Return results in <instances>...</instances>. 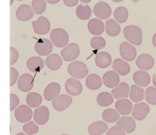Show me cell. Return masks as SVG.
Segmentation results:
<instances>
[{
  "mask_svg": "<svg viewBox=\"0 0 156 135\" xmlns=\"http://www.w3.org/2000/svg\"><path fill=\"white\" fill-rule=\"evenodd\" d=\"M80 1L82 2L87 4V3H89L90 2H91V0H80Z\"/></svg>",
  "mask_w": 156,
  "mask_h": 135,
  "instance_id": "cell-49",
  "label": "cell"
},
{
  "mask_svg": "<svg viewBox=\"0 0 156 135\" xmlns=\"http://www.w3.org/2000/svg\"><path fill=\"white\" fill-rule=\"evenodd\" d=\"M24 132L27 135H34L39 131L37 124L34 122H28L24 124L22 127Z\"/></svg>",
  "mask_w": 156,
  "mask_h": 135,
  "instance_id": "cell-40",
  "label": "cell"
},
{
  "mask_svg": "<svg viewBox=\"0 0 156 135\" xmlns=\"http://www.w3.org/2000/svg\"><path fill=\"white\" fill-rule=\"evenodd\" d=\"M95 64L98 67L101 69H105L109 67L112 63L111 56L105 51H101L95 57Z\"/></svg>",
  "mask_w": 156,
  "mask_h": 135,
  "instance_id": "cell-27",
  "label": "cell"
},
{
  "mask_svg": "<svg viewBox=\"0 0 156 135\" xmlns=\"http://www.w3.org/2000/svg\"><path fill=\"white\" fill-rule=\"evenodd\" d=\"M13 2H14V0H10V5H12V3H13Z\"/></svg>",
  "mask_w": 156,
  "mask_h": 135,
  "instance_id": "cell-52",
  "label": "cell"
},
{
  "mask_svg": "<svg viewBox=\"0 0 156 135\" xmlns=\"http://www.w3.org/2000/svg\"><path fill=\"white\" fill-rule=\"evenodd\" d=\"M115 108L120 113V115L126 116L132 112L133 106L131 101H129V99H120L116 102Z\"/></svg>",
  "mask_w": 156,
  "mask_h": 135,
  "instance_id": "cell-19",
  "label": "cell"
},
{
  "mask_svg": "<svg viewBox=\"0 0 156 135\" xmlns=\"http://www.w3.org/2000/svg\"><path fill=\"white\" fill-rule=\"evenodd\" d=\"M49 4H51V5H55V4H57L60 0H46Z\"/></svg>",
  "mask_w": 156,
  "mask_h": 135,
  "instance_id": "cell-46",
  "label": "cell"
},
{
  "mask_svg": "<svg viewBox=\"0 0 156 135\" xmlns=\"http://www.w3.org/2000/svg\"><path fill=\"white\" fill-rule=\"evenodd\" d=\"M117 126L121 128L126 133L130 134L133 133L136 129V122L133 118L129 117V116H124L120 118V120L117 123Z\"/></svg>",
  "mask_w": 156,
  "mask_h": 135,
  "instance_id": "cell-22",
  "label": "cell"
},
{
  "mask_svg": "<svg viewBox=\"0 0 156 135\" xmlns=\"http://www.w3.org/2000/svg\"><path fill=\"white\" fill-rule=\"evenodd\" d=\"M20 103V100L18 96L14 93L10 94V111H14L18 108Z\"/></svg>",
  "mask_w": 156,
  "mask_h": 135,
  "instance_id": "cell-41",
  "label": "cell"
},
{
  "mask_svg": "<svg viewBox=\"0 0 156 135\" xmlns=\"http://www.w3.org/2000/svg\"><path fill=\"white\" fill-rule=\"evenodd\" d=\"M102 83H103V80L101 79L98 75L95 74V73L88 75L85 80V85H86L87 88L91 90L98 89L101 87Z\"/></svg>",
  "mask_w": 156,
  "mask_h": 135,
  "instance_id": "cell-29",
  "label": "cell"
},
{
  "mask_svg": "<svg viewBox=\"0 0 156 135\" xmlns=\"http://www.w3.org/2000/svg\"><path fill=\"white\" fill-rule=\"evenodd\" d=\"M152 44H153L154 47H156V33L152 37Z\"/></svg>",
  "mask_w": 156,
  "mask_h": 135,
  "instance_id": "cell-47",
  "label": "cell"
},
{
  "mask_svg": "<svg viewBox=\"0 0 156 135\" xmlns=\"http://www.w3.org/2000/svg\"><path fill=\"white\" fill-rule=\"evenodd\" d=\"M34 86V77L30 74L24 73L18 80V88L23 93H28Z\"/></svg>",
  "mask_w": 156,
  "mask_h": 135,
  "instance_id": "cell-15",
  "label": "cell"
},
{
  "mask_svg": "<svg viewBox=\"0 0 156 135\" xmlns=\"http://www.w3.org/2000/svg\"><path fill=\"white\" fill-rule=\"evenodd\" d=\"M18 1H22V0H18Z\"/></svg>",
  "mask_w": 156,
  "mask_h": 135,
  "instance_id": "cell-55",
  "label": "cell"
},
{
  "mask_svg": "<svg viewBox=\"0 0 156 135\" xmlns=\"http://www.w3.org/2000/svg\"><path fill=\"white\" fill-rule=\"evenodd\" d=\"M125 38L133 45H140L143 42V32L137 25H128L123 29Z\"/></svg>",
  "mask_w": 156,
  "mask_h": 135,
  "instance_id": "cell-1",
  "label": "cell"
},
{
  "mask_svg": "<svg viewBox=\"0 0 156 135\" xmlns=\"http://www.w3.org/2000/svg\"><path fill=\"white\" fill-rule=\"evenodd\" d=\"M91 13H92V11L88 5L80 4L76 8V16L81 20L89 19L90 17L91 16Z\"/></svg>",
  "mask_w": 156,
  "mask_h": 135,
  "instance_id": "cell-33",
  "label": "cell"
},
{
  "mask_svg": "<svg viewBox=\"0 0 156 135\" xmlns=\"http://www.w3.org/2000/svg\"><path fill=\"white\" fill-rule=\"evenodd\" d=\"M88 29L91 35L98 36L101 35L105 30V24L101 19L99 18H91L88 23Z\"/></svg>",
  "mask_w": 156,
  "mask_h": 135,
  "instance_id": "cell-18",
  "label": "cell"
},
{
  "mask_svg": "<svg viewBox=\"0 0 156 135\" xmlns=\"http://www.w3.org/2000/svg\"><path fill=\"white\" fill-rule=\"evenodd\" d=\"M50 41L56 47L62 48L67 46L69 43V35L66 31L60 27H56L51 31L50 35Z\"/></svg>",
  "mask_w": 156,
  "mask_h": 135,
  "instance_id": "cell-2",
  "label": "cell"
},
{
  "mask_svg": "<svg viewBox=\"0 0 156 135\" xmlns=\"http://www.w3.org/2000/svg\"><path fill=\"white\" fill-rule=\"evenodd\" d=\"M61 87L57 82H50L45 88L44 92V98L47 101H53L59 96Z\"/></svg>",
  "mask_w": 156,
  "mask_h": 135,
  "instance_id": "cell-20",
  "label": "cell"
},
{
  "mask_svg": "<svg viewBox=\"0 0 156 135\" xmlns=\"http://www.w3.org/2000/svg\"><path fill=\"white\" fill-rule=\"evenodd\" d=\"M65 89L68 94L78 96L82 93V85L79 79L76 78H69L65 82Z\"/></svg>",
  "mask_w": 156,
  "mask_h": 135,
  "instance_id": "cell-10",
  "label": "cell"
},
{
  "mask_svg": "<svg viewBox=\"0 0 156 135\" xmlns=\"http://www.w3.org/2000/svg\"><path fill=\"white\" fill-rule=\"evenodd\" d=\"M93 12L99 19H108L112 14V10L109 4L105 2H99L94 5Z\"/></svg>",
  "mask_w": 156,
  "mask_h": 135,
  "instance_id": "cell-11",
  "label": "cell"
},
{
  "mask_svg": "<svg viewBox=\"0 0 156 135\" xmlns=\"http://www.w3.org/2000/svg\"><path fill=\"white\" fill-rule=\"evenodd\" d=\"M102 80L105 86L114 89L120 84V76L116 71L110 70L103 75Z\"/></svg>",
  "mask_w": 156,
  "mask_h": 135,
  "instance_id": "cell-16",
  "label": "cell"
},
{
  "mask_svg": "<svg viewBox=\"0 0 156 135\" xmlns=\"http://www.w3.org/2000/svg\"><path fill=\"white\" fill-rule=\"evenodd\" d=\"M31 7L34 13L37 15H41L44 13L47 7V1L46 0H32Z\"/></svg>",
  "mask_w": 156,
  "mask_h": 135,
  "instance_id": "cell-37",
  "label": "cell"
},
{
  "mask_svg": "<svg viewBox=\"0 0 156 135\" xmlns=\"http://www.w3.org/2000/svg\"><path fill=\"white\" fill-rule=\"evenodd\" d=\"M19 57V53L14 47H10V65H13L17 62Z\"/></svg>",
  "mask_w": 156,
  "mask_h": 135,
  "instance_id": "cell-44",
  "label": "cell"
},
{
  "mask_svg": "<svg viewBox=\"0 0 156 135\" xmlns=\"http://www.w3.org/2000/svg\"><path fill=\"white\" fill-rule=\"evenodd\" d=\"M120 54L124 60L131 62V61H133L136 57V49L133 44L125 41L122 43L120 46Z\"/></svg>",
  "mask_w": 156,
  "mask_h": 135,
  "instance_id": "cell-7",
  "label": "cell"
},
{
  "mask_svg": "<svg viewBox=\"0 0 156 135\" xmlns=\"http://www.w3.org/2000/svg\"><path fill=\"white\" fill-rule=\"evenodd\" d=\"M67 71L72 77L76 79H82L88 74V69L86 64L82 61H73L70 63Z\"/></svg>",
  "mask_w": 156,
  "mask_h": 135,
  "instance_id": "cell-3",
  "label": "cell"
},
{
  "mask_svg": "<svg viewBox=\"0 0 156 135\" xmlns=\"http://www.w3.org/2000/svg\"><path fill=\"white\" fill-rule=\"evenodd\" d=\"M26 102L30 108H38L42 103V96L37 93H30L26 97Z\"/></svg>",
  "mask_w": 156,
  "mask_h": 135,
  "instance_id": "cell-35",
  "label": "cell"
},
{
  "mask_svg": "<svg viewBox=\"0 0 156 135\" xmlns=\"http://www.w3.org/2000/svg\"><path fill=\"white\" fill-rule=\"evenodd\" d=\"M107 135H126V133L121 128L117 125L108 129Z\"/></svg>",
  "mask_w": 156,
  "mask_h": 135,
  "instance_id": "cell-42",
  "label": "cell"
},
{
  "mask_svg": "<svg viewBox=\"0 0 156 135\" xmlns=\"http://www.w3.org/2000/svg\"><path fill=\"white\" fill-rule=\"evenodd\" d=\"M145 96V91L143 87L137 85H133L130 86L129 98L134 102H140L143 100Z\"/></svg>",
  "mask_w": 156,
  "mask_h": 135,
  "instance_id": "cell-31",
  "label": "cell"
},
{
  "mask_svg": "<svg viewBox=\"0 0 156 135\" xmlns=\"http://www.w3.org/2000/svg\"><path fill=\"white\" fill-rule=\"evenodd\" d=\"M61 135H69V134H61Z\"/></svg>",
  "mask_w": 156,
  "mask_h": 135,
  "instance_id": "cell-54",
  "label": "cell"
},
{
  "mask_svg": "<svg viewBox=\"0 0 156 135\" xmlns=\"http://www.w3.org/2000/svg\"><path fill=\"white\" fill-rule=\"evenodd\" d=\"M114 102V97L112 95L108 92H103L97 96V103L99 106H109Z\"/></svg>",
  "mask_w": 156,
  "mask_h": 135,
  "instance_id": "cell-36",
  "label": "cell"
},
{
  "mask_svg": "<svg viewBox=\"0 0 156 135\" xmlns=\"http://www.w3.org/2000/svg\"><path fill=\"white\" fill-rule=\"evenodd\" d=\"M150 111V108L145 102H140L134 105L132 111V116L135 120L143 121L147 117Z\"/></svg>",
  "mask_w": 156,
  "mask_h": 135,
  "instance_id": "cell-12",
  "label": "cell"
},
{
  "mask_svg": "<svg viewBox=\"0 0 156 135\" xmlns=\"http://www.w3.org/2000/svg\"><path fill=\"white\" fill-rule=\"evenodd\" d=\"M108 131V124L105 122L98 121L88 126V132L90 135H101Z\"/></svg>",
  "mask_w": 156,
  "mask_h": 135,
  "instance_id": "cell-24",
  "label": "cell"
},
{
  "mask_svg": "<svg viewBox=\"0 0 156 135\" xmlns=\"http://www.w3.org/2000/svg\"><path fill=\"white\" fill-rule=\"evenodd\" d=\"M44 61L40 57H32L27 61V67L32 73H38L44 69Z\"/></svg>",
  "mask_w": 156,
  "mask_h": 135,
  "instance_id": "cell-26",
  "label": "cell"
},
{
  "mask_svg": "<svg viewBox=\"0 0 156 135\" xmlns=\"http://www.w3.org/2000/svg\"><path fill=\"white\" fill-rule=\"evenodd\" d=\"M16 135H26L25 133H18V134H17Z\"/></svg>",
  "mask_w": 156,
  "mask_h": 135,
  "instance_id": "cell-51",
  "label": "cell"
},
{
  "mask_svg": "<svg viewBox=\"0 0 156 135\" xmlns=\"http://www.w3.org/2000/svg\"><path fill=\"white\" fill-rule=\"evenodd\" d=\"M73 102V99L68 95L62 94L58 96L52 101V106L56 111H62L70 106Z\"/></svg>",
  "mask_w": 156,
  "mask_h": 135,
  "instance_id": "cell-9",
  "label": "cell"
},
{
  "mask_svg": "<svg viewBox=\"0 0 156 135\" xmlns=\"http://www.w3.org/2000/svg\"><path fill=\"white\" fill-rule=\"evenodd\" d=\"M112 1L114 2H121L123 0H112Z\"/></svg>",
  "mask_w": 156,
  "mask_h": 135,
  "instance_id": "cell-50",
  "label": "cell"
},
{
  "mask_svg": "<svg viewBox=\"0 0 156 135\" xmlns=\"http://www.w3.org/2000/svg\"><path fill=\"white\" fill-rule=\"evenodd\" d=\"M45 64L50 70L56 71V70H59L62 67V60L60 56L56 53H53L47 57L45 60Z\"/></svg>",
  "mask_w": 156,
  "mask_h": 135,
  "instance_id": "cell-28",
  "label": "cell"
},
{
  "mask_svg": "<svg viewBox=\"0 0 156 135\" xmlns=\"http://www.w3.org/2000/svg\"><path fill=\"white\" fill-rule=\"evenodd\" d=\"M34 31L39 35H44L50 31V22L46 17L41 16L35 21H32Z\"/></svg>",
  "mask_w": 156,
  "mask_h": 135,
  "instance_id": "cell-6",
  "label": "cell"
},
{
  "mask_svg": "<svg viewBox=\"0 0 156 135\" xmlns=\"http://www.w3.org/2000/svg\"><path fill=\"white\" fill-rule=\"evenodd\" d=\"M155 60L152 56L148 53H143L137 57L136 64L140 70H149L153 67Z\"/></svg>",
  "mask_w": 156,
  "mask_h": 135,
  "instance_id": "cell-14",
  "label": "cell"
},
{
  "mask_svg": "<svg viewBox=\"0 0 156 135\" xmlns=\"http://www.w3.org/2000/svg\"><path fill=\"white\" fill-rule=\"evenodd\" d=\"M145 98L149 105H156V88L148 87L145 92Z\"/></svg>",
  "mask_w": 156,
  "mask_h": 135,
  "instance_id": "cell-38",
  "label": "cell"
},
{
  "mask_svg": "<svg viewBox=\"0 0 156 135\" xmlns=\"http://www.w3.org/2000/svg\"><path fill=\"white\" fill-rule=\"evenodd\" d=\"M17 19L19 21H26L30 20L34 16V10L27 4H22L17 9L15 12Z\"/></svg>",
  "mask_w": 156,
  "mask_h": 135,
  "instance_id": "cell-17",
  "label": "cell"
},
{
  "mask_svg": "<svg viewBox=\"0 0 156 135\" xmlns=\"http://www.w3.org/2000/svg\"><path fill=\"white\" fill-rule=\"evenodd\" d=\"M34 50L39 56H48L53 50V43L47 38H40L35 44Z\"/></svg>",
  "mask_w": 156,
  "mask_h": 135,
  "instance_id": "cell-8",
  "label": "cell"
},
{
  "mask_svg": "<svg viewBox=\"0 0 156 135\" xmlns=\"http://www.w3.org/2000/svg\"><path fill=\"white\" fill-rule=\"evenodd\" d=\"M152 82H153L154 86L156 88V74L153 75V77H152Z\"/></svg>",
  "mask_w": 156,
  "mask_h": 135,
  "instance_id": "cell-48",
  "label": "cell"
},
{
  "mask_svg": "<svg viewBox=\"0 0 156 135\" xmlns=\"http://www.w3.org/2000/svg\"><path fill=\"white\" fill-rule=\"evenodd\" d=\"M129 85L126 82H120L117 87L114 88L111 91L113 96L115 99H126L129 96Z\"/></svg>",
  "mask_w": 156,
  "mask_h": 135,
  "instance_id": "cell-25",
  "label": "cell"
},
{
  "mask_svg": "<svg viewBox=\"0 0 156 135\" xmlns=\"http://www.w3.org/2000/svg\"><path fill=\"white\" fill-rule=\"evenodd\" d=\"M131 1H133V2H139L140 0H131Z\"/></svg>",
  "mask_w": 156,
  "mask_h": 135,
  "instance_id": "cell-53",
  "label": "cell"
},
{
  "mask_svg": "<svg viewBox=\"0 0 156 135\" xmlns=\"http://www.w3.org/2000/svg\"><path fill=\"white\" fill-rule=\"evenodd\" d=\"M80 54V47L76 43L68 44L61 50V57L66 62H71L79 57Z\"/></svg>",
  "mask_w": 156,
  "mask_h": 135,
  "instance_id": "cell-4",
  "label": "cell"
},
{
  "mask_svg": "<svg viewBox=\"0 0 156 135\" xmlns=\"http://www.w3.org/2000/svg\"><path fill=\"white\" fill-rule=\"evenodd\" d=\"M112 67L114 71L121 76H126L130 72V67L129 64L121 58H117L113 62Z\"/></svg>",
  "mask_w": 156,
  "mask_h": 135,
  "instance_id": "cell-23",
  "label": "cell"
},
{
  "mask_svg": "<svg viewBox=\"0 0 156 135\" xmlns=\"http://www.w3.org/2000/svg\"><path fill=\"white\" fill-rule=\"evenodd\" d=\"M105 29H106L107 34L111 37L117 36L120 35L121 31V28L118 22L116 20L111 19V18L108 19L105 23Z\"/></svg>",
  "mask_w": 156,
  "mask_h": 135,
  "instance_id": "cell-30",
  "label": "cell"
},
{
  "mask_svg": "<svg viewBox=\"0 0 156 135\" xmlns=\"http://www.w3.org/2000/svg\"><path fill=\"white\" fill-rule=\"evenodd\" d=\"M18 72L14 67H10V86H12L17 82L18 78Z\"/></svg>",
  "mask_w": 156,
  "mask_h": 135,
  "instance_id": "cell-43",
  "label": "cell"
},
{
  "mask_svg": "<svg viewBox=\"0 0 156 135\" xmlns=\"http://www.w3.org/2000/svg\"><path fill=\"white\" fill-rule=\"evenodd\" d=\"M102 119L107 123H114L120 120V113L114 108H108L102 113Z\"/></svg>",
  "mask_w": 156,
  "mask_h": 135,
  "instance_id": "cell-32",
  "label": "cell"
},
{
  "mask_svg": "<svg viewBox=\"0 0 156 135\" xmlns=\"http://www.w3.org/2000/svg\"><path fill=\"white\" fill-rule=\"evenodd\" d=\"M65 5L67 7H73V6L76 5L79 2V0H62Z\"/></svg>",
  "mask_w": 156,
  "mask_h": 135,
  "instance_id": "cell-45",
  "label": "cell"
},
{
  "mask_svg": "<svg viewBox=\"0 0 156 135\" xmlns=\"http://www.w3.org/2000/svg\"><path fill=\"white\" fill-rule=\"evenodd\" d=\"M134 82L136 85L140 87H146L151 82V77L146 70H138L135 72L133 76Z\"/></svg>",
  "mask_w": 156,
  "mask_h": 135,
  "instance_id": "cell-21",
  "label": "cell"
},
{
  "mask_svg": "<svg viewBox=\"0 0 156 135\" xmlns=\"http://www.w3.org/2000/svg\"><path fill=\"white\" fill-rule=\"evenodd\" d=\"M34 120L37 125H44L50 119V111L47 106H40L34 111Z\"/></svg>",
  "mask_w": 156,
  "mask_h": 135,
  "instance_id": "cell-13",
  "label": "cell"
},
{
  "mask_svg": "<svg viewBox=\"0 0 156 135\" xmlns=\"http://www.w3.org/2000/svg\"><path fill=\"white\" fill-rule=\"evenodd\" d=\"M114 17L118 23L123 24L125 23L129 17V12L124 6H119L114 10Z\"/></svg>",
  "mask_w": 156,
  "mask_h": 135,
  "instance_id": "cell-34",
  "label": "cell"
},
{
  "mask_svg": "<svg viewBox=\"0 0 156 135\" xmlns=\"http://www.w3.org/2000/svg\"><path fill=\"white\" fill-rule=\"evenodd\" d=\"M34 116L30 106L25 105H21L15 109V118L20 123H27L30 122Z\"/></svg>",
  "mask_w": 156,
  "mask_h": 135,
  "instance_id": "cell-5",
  "label": "cell"
},
{
  "mask_svg": "<svg viewBox=\"0 0 156 135\" xmlns=\"http://www.w3.org/2000/svg\"><path fill=\"white\" fill-rule=\"evenodd\" d=\"M90 45L94 50H101L106 46V41L102 37L95 36L91 39Z\"/></svg>",
  "mask_w": 156,
  "mask_h": 135,
  "instance_id": "cell-39",
  "label": "cell"
}]
</instances>
